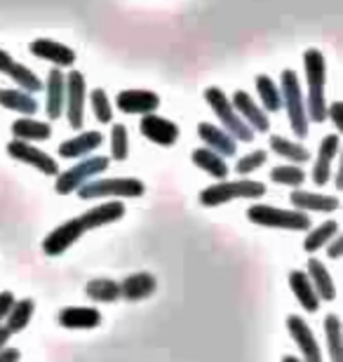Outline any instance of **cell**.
I'll use <instances>...</instances> for the list:
<instances>
[{
    "label": "cell",
    "instance_id": "1",
    "mask_svg": "<svg viewBox=\"0 0 343 362\" xmlns=\"http://www.w3.org/2000/svg\"><path fill=\"white\" fill-rule=\"evenodd\" d=\"M303 74H306V83H308V104H306L308 122H325L327 120V101H325L327 62L320 49L310 47L303 52Z\"/></svg>",
    "mask_w": 343,
    "mask_h": 362
},
{
    "label": "cell",
    "instance_id": "2",
    "mask_svg": "<svg viewBox=\"0 0 343 362\" xmlns=\"http://www.w3.org/2000/svg\"><path fill=\"white\" fill-rule=\"evenodd\" d=\"M280 94H282V108L287 111L289 127L298 139L308 136V115H306V99L301 92L298 76L291 69L282 71L280 78Z\"/></svg>",
    "mask_w": 343,
    "mask_h": 362
},
{
    "label": "cell",
    "instance_id": "3",
    "mask_svg": "<svg viewBox=\"0 0 343 362\" xmlns=\"http://www.w3.org/2000/svg\"><path fill=\"white\" fill-rule=\"evenodd\" d=\"M266 195V186L261 181H252V179H238V181H219L214 186H207L205 191L200 193V202L205 207H219L226 205L231 200H240V198H264Z\"/></svg>",
    "mask_w": 343,
    "mask_h": 362
},
{
    "label": "cell",
    "instance_id": "4",
    "mask_svg": "<svg viewBox=\"0 0 343 362\" xmlns=\"http://www.w3.org/2000/svg\"><path fill=\"white\" fill-rule=\"evenodd\" d=\"M247 219L264 228H284V230H310V216L298 209H280L271 205H252L247 209Z\"/></svg>",
    "mask_w": 343,
    "mask_h": 362
},
{
    "label": "cell",
    "instance_id": "5",
    "mask_svg": "<svg viewBox=\"0 0 343 362\" xmlns=\"http://www.w3.org/2000/svg\"><path fill=\"white\" fill-rule=\"evenodd\" d=\"M205 101L209 104L211 111H214L216 118L221 120V125H223L221 129L226 134H231L236 141H245V144H250L254 139V132L245 125V120L238 115V111L231 104V99L226 97V92L221 88H207Z\"/></svg>",
    "mask_w": 343,
    "mask_h": 362
},
{
    "label": "cell",
    "instance_id": "6",
    "mask_svg": "<svg viewBox=\"0 0 343 362\" xmlns=\"http://www.w3.org/2000/svg\"><path fill=\"white\" fill-rule=\"evenodd\" d=\"M146 193V184L134 177H118V179H92L85 186L78 188V195L83 200L94 198H139Z\"/></svg>",
    "mask_w": 343,
    "mask_h": 362
},
{
    "label": "cell",
    "instance_id": "7",
    "mask_svg": "<svg viewBox=\"0 0 343 362\" xmlns=\"http://www.w3.org/2000/svg\"><path fill=\"white\" fill-rule=\"evenodd\" d=\"M111 165V158L108 156H92V158H85L83 163L73 165L66 172H59L54 179V191L59 195H69V193H78L80 186H85L87 181L97 179L101 172L108 170Z\"/></svg>",
    "mask_w": 343,
    "mask_h": 362
},
{
    "label": "cell",
    "instance_id": "8",
    "mask_svg": "<svg viewBox=\"0 0 343 362\" xmlns=\"http://www.w3.org/2000/svg\"><path fill=\"white\" fill-rule=\"evenodd\" d=\"M7 153H10L14 160L31 165V168H35L38 172H42V175H47V177H57L62 172L52 156H47L45 151L35 148V146H31V144H26V141L12 139L10 144H7Z\"/></svg>",
    "mask_w": 343,
    "mask_h": 362
},
{
    "label": "cell",
    "instance_id": "9",
    "mask_svg": "<svg viewBox=\"0 0 343 362\" xmlns=\"http://www.w3.org/2000/svg\"><path fill=\"white\" fill-rule=\"evenodd\" d=\"M85 97H87L85 76L80 74V71H71L66 76V118L73 129H83Z\"/></svg>",
    "mask_w": 343,
    "mask_h": 362
},
{
    "label": "cell",
    "instance_id": "10",
    "mask_svg": "<svg viewBox=\"0 0 343 362\" xmlns=\"http://www.w3.org/2000/svg\"><path fill=\"white\" fill-rule=\"evenodd\" d=\"M83 235H85V228H83V223L78 221V216L76 219H69V221L59 223L50 235H45V240H42V252H45L47 257H59L71 247L73 243H78Z\"/></svg>",
    "mask_w": 343,
    "mask_h": 362
},
{
    "label": "cell",
    "instance_id": "11",
    "mask_svg": "<svg viewBox=\"0 0 343 362\" xmlns=\"http://www.w3.org/2000/svg\"><path fill=\"white\" fill-rule=\"evenodd\" d=\"M287 329H289V337L294 339V344L298 346L301 351L303 362H322V351H320V344L313 329L308 327V322L298 315H289L287 317Z\"/></svg>",
    "mask_w": 343,
    "mask_h": 362
},
{
    "label": "cell",
    "instance_id": "12",
    "mask_svg": "<svg viewBox=\"0 0 343 362\" xmlns=\"http://www.w3.org/2000/svg\"><path fill=\"white\" fill-rule=\"evenodd\" d=\"M139 129L149 141L158 144V146H172L179 139V125L172 120L163 118L158 113H149L144 115L141 122H139Z\"/></svg>",
    "mask_w": 343,
    "mask_h": 362
},
{
    "label": "cell",
    "instance_id": "13",
    "mask_svg": "<svg viewBox=\"0 0 343 362\" xmlns=\"http://www.w3.org/2000/svg\"><path fill=\"white\" fill-rule=\"evenodd\" d=\"M231 104L252 132H268V129H271V122H268L266 111H261V108L257 106V101L250 97V92L238 90L236 94H233Z\"/></svg>",
    "mask_w": 343,
    "mask_h": 362
},
{
    "label": "cell",
    "instance_id": "14",
    "mask_svg": "<svg viewBox=\"0 0 343 362\" xmlns=\"http://www.w3.org/2000/svg\"><path fill=\"white\" fill-rule=\"evenodd\" d=\"M115 106H118L122 113H129V115H134V113L149 115L153 111H158L160 97L151 90H122L118 92V97H115Z\"/></svg>",
    "mask_w": 343,
    "mask_h": 362
},
{
    "label": "cell",
    "instance_id": "15",
    "mask_svg": "<svg viewBox=\"0 0 343 362\" xmlns=\"http://www.w3.org/2000/svg\"><path fill=\"white\" fill-rule=\"evenodd\" d=\"M33 57L38 59H45L50 64H54L57 69H71L76 64V52L71 47H66L64 42H57V40H47V38H38L28 45Z\"/></svg>",
    "mask_w": 343,
    "mask_h": 362
},
{
    "label": "cell",
    "instance_id": "16",
    "mask_svg": "<svg viewBox=\"0 0 343 362\" xmlns=\"http://www.w3.org/2000/svg\"><path fill=\"white\" fill-rule=\"evenodd\" d=\"M66 106V76L62 69H52L45 81V111L50 120H59Z\"/></svg>",
    "mask_w": 343,
    "mask_h": 362
},
{
    "label": "cell",
    "instance_id": "17",
    "mask_svg": "<svg viewBox=\"0 0 343 362\" xmlns=\"http://www.w3.org/2000/svg\"><path fill=\"white\" fill-rule=\"evenodd\" d=\"M339 148H341L339 134H327L325 139L320 141L315 168H313V181H315L318 186H325L327 181H330V177H332V163H334V158L339 156Z\"/></svg>",
    "mask_w": 343,
    "mask_h": 362
},
{
    "label": "cell",
    "instance_id": "18",
    "mask_svg": "<svg viewBox=\"0 0 343 362\" xmlns=\"http://www.w3.org/2000/svg\"><path fill=\"white\" fill-rule=\"evenodd\" d=\"M291 205H294L298 212H337L341 200L337 195H322V193H313V191H296L289 195Z\"/></svg>",
    "mask_w": 343,
    "mask_h": 362
},
{
    "label": "cell",
    "instance_id": "19",
    "mask_svg": "<svg viewBox=\"0 0 343 362\" xmlns=\"http://www.w3.org/2000/svg\"><path fill=\"white\" fill-rule=\"evenodd\" d=\"M122 216H125V205L118 200H113V202H104V205L87 209L85 214L78 216V221L83 223V228L87 233V230H92V228H101V226H106V223L118 221Z\"/></svg>",
    "mask_w": 343,
    "mask_h": 362
},
{
    "label": "cell",
    "instance_id": "20",
    "mask_svg": "<svg viewBox=\"0 0 343 362\" xmlns=\"http://www.w3.org/2000/svg\"><path fill=\"white\" fill-rule=\"evenodd\" d=\"M57 322L66 329H94L101 325V313L90 306H69L59 310Z\"/></svg>",
    "mask_w": 343,
    "mask_h": 362
},
{
    "label": "cell",
    "instance_id": "21",
    "mask_svg": "<svg viewBox=\"0 0 343 362\" xmlns=\"http://www.w3.org/2000/svg\"><path fill=\"white\" fill-rule=\"evenodd\" d=\"M198 136L207 144L209 151H214L221 158H233L238 153V141L231 134H226L221 127L211 125V122H200L198 125Z\"/></svg>",
    "mask_w": 343,
    "mask_h": 362
},
{
    "label": "cell",
    "instance_id": "22",
    "mask_svg": "<svg viewBox=\"0 0 343 362\" xmlns=\"http://www.w3.org/2000/svg\"><path fill=\"white\" fill-rule=\"evenodd\" d=\"M118 285H120V296H122V299L141 301V299H149V296L156 292L158 280L153 278L151 273L139 271V273L127 275V278L122 280V282H118Z\"/></svg>",
    "mask_w": 343,
    "mask_h": 362
},
{
    "label": "cell",
    "instance_id": "23",
    "mask_svg": "<svg viewBox=\"0 0 343 362\" xmlns=\"http://www.w3.org/2000/svg\"><path fill=\"white\" fill-rule=\"evenodd\" d=\"M101 141H104V136L101 132H83L78 136H73V139H66L59 144V156L66 158V160H76V158H85L90 156L92 151H97L101 146Z\"/></svg>",
    "mask_w": 343,
    "mask_h": 362
},
{
    "label": "cell",
    "instance_id": "24",
    "mask_svg": "<svg viewBox=\"0 0 343 362\" xmlns=\"http://www.w3.org/2000/svg\"><path fill=\"white\" fill-rule=\"evenodd\" d=\"M308 280L313 289H315L318 299L320 301H334L337 299V287H334V280L330 271H327V266L320 262V259H310L308 262Z\"/></svg>",
    "mask_w": 343,
    "mask_h": 362
},
{
    "label": "cell",
    "instance_id": "25",
    "mask_svg": "<svg viewBox=\"0 0 343 362\" xmlns=\"http://www.w3.org/2000/svg\"><path fill=\"white\" fill-rule=\"evenodd\" d=\"M289 287H291V292H294L296 301L301 303L303 310L315 313V310L320 308V299H318V294H315V289H313L306 271H291L289 273Z\"/></svg>",
    "mask_w": 343,
    "mask_h": 362
},
{
    "label": "cell",
    "instance_id": "26",
    "mask_svg": "<svg viewBox=\"0 0 343 362\" xmlns=\"http://www.w3.org/2000/svg\"><path fill=\"white\" fill-rule=\"evenodd\" d=\"M12 134L19 141H47L52 136V127L47 122L33 120V118H17L12 122Z\"/></svg>",
    "mask_w": 343,
    "mask_h": 362
},
{
    "label": "cell",
    "instance_id": "27",
    "mask_svg": "<svg viewBox=\"0 0 343 362\" xmlns=\"http://www.w3.org/2000/svg\"><path fill=\"white\" fill-rule=\"evenodd\" d=\"M191 160L195 168H200L202 172H207L209 177H214L216 181H226L228 177V165H226V158L209 148H195L191 153Z\"/></svg>",
    "mask_w": 343,
    "mask_h": 362
},
{
    "label": "cell",
    "instance_id": "28",
    "mask_svg": "<svg viewBox=\"0 0 343 362\" xmlns=\"http://www.w3.org/2000/svg\"><path fill=\"white\" fill-rule=\"evenodd\" d=\"M0 106L7 108V111H17L24 118L38 111V101H35L33 94H26L21 90H0Z\"/></svg>",
    "mask_w": 343,
    "mask_h": 362
},
{
    "label": "cell",
    "instance_id": "29",
    "mask_svg": "<svg viewBox=\"0 0 343 362\" xmlns=\"http://www.w3.org/2000/svg\"><path fill=\"white\" fill-rule=\"evenodd\" d=\"M271 148L275 151L277 156L289 160L291 165H303L308 163V148L298 141H289L287 136H280V134H273L271 136Z\"/></svg>",
    "mask_w": 343,
    "mask_h": 362
},
{
    "label": "cell",
    "instance_id": "30",
    "mask_svg": "<svg viewBox=\"0 0 343 362\" xmlns=\"http://www.w3.org/2000/svg\"><path fill=\"white\" fill-rule=\"evenodd\" d=\"M35 310V301L33 299H19L14 301L12 310L5 317V327L10 329V334H17V332H24L28 327Z\"/></svg>",
    "mask_w": 343,
    "mask_h": 362
},
{
    "label": "cell",
    "instance_id": "31",
    "mask_svg": "<svg viewBox=\"0 0 343 362\" xmlns=\"http://www.w3.org/2000/svg\"><path fill=\"white\" fill-rule=\"evenodd\" d=\"M85 294L90 296L92 301H101V303H113L120 299V285L111 278H94L87 282Z\"/></svg>",
    "mask_w": 343,
    "mask_h": 362
},
{
    "label": "cell",
    "instance_id": "32",
    "mask_svg": "<svg viewBox=\"0 0 343 362\" xmlns=\"http://www.w3.org/2000/svg\"><path fill=\"white\" fill-rule=\"evenodd\" d=\"M337 235H339V221H325L310 230L308 238L303 240V250L308 252V255H315L318 250L327 247V243L334 240Z\"/></svg>",
    "mask_w": 343,
    "mask_h": 362
},
{
    "label": "cell",
    "instance_id": "33",
    "mask_svg": "<svg viewBox=\"0 0 343 362\" xmlns=\"http://www.w3.org/2000/svg\"><path fill=\"white\" fill-rule=\"evenodd\" d=\"M257 92H259L261 104H264V111L275 113V111H280V108H282L280 88H277L271 76H259L257 78Z\"/></svg>",
    "mask_w": 343,
    "mask_h": 362
},
{
    "label": "cell",
    "instance_id": "34",
    "mask_svg": "<svg viewBox=\"0 0 343 362\" xmlns=\"http://www.w3.org/2000/svg\"><path fill=\"white\" fill-rule=\"evenodd\" d=\"M7 76H10L12 81L17 83V88L21 92H26V94H33V92H40L42 90V81L33 74L31 69L26 66V64H21V62H14L12 69L7 71Z\"/></svg>",
    "mask_w": 343,
    "mask_h": 362
},
{
    "label": "cell",
    "instance_id": "35",
    "mask_svg": "<svg viewBox=\"0 0 343 362\" xmlns=\"http://www.w3.org/2000/svg\"><path fill=\"white\" fill-rule=\"evenodd\" d=\"M325 337H327V351H330L332 362H343L341 351V320L339 315H327L325 320Z\"/></svg>",
    "mask_w": 343,
    "mask_h": 362
},
{
    "label": "cell",
    "instance_id": "36",
    "mask_svg": "<svg viewBox=\"0 0 343 362\" xmlns=\"http://www.w3.org/2000/svg\"><path fill=\"white\" fill-rule=\"evenodd\" d=\"M90 104H92V111H94V118H97L101 125H108L113 122V108H111V101H108L106 92L97 88L90 92Z\"/></svg>",
    "mask_w": 343,
    "mask_h": 362
},
{
    "label": "cell",
    "instance_id": "37",
    "mask_svg": "<svg viewBox=\"0 0 343 362\" xmlns=\"http://www.w3.org/2000/svg\"><path fill=\"white\" fill-rule=\"evenodd\" d=\"M271 179L282 186H301L306 181V172L294 165H277L271 170Z\"/></svg>",
    "mask_w": 343,
    "mask_h": 362
},
{
    "label": "cell",
    "instance_id": "38",
    "mask_svg": "<svg viewBox=\"0 0 343 362\" xmlns=\"http://www.w3.org/2000/svg\"><path fill=\"white\" fill-rule=\"evenodd\" d=\"M129 156V136L125 125H113L111 127V158L113 160H127Z\"/></svg>",
    "mask_w": 343,
    "mask_h": 362
},
{
    "label": "cell",
    "instance_id": "39",
    "mask_svg": "<svg viewBox=\"0 0 343 362\" xmlns=\"http://www.w3.org/2000/svg\"><path fill=\"white\" fill-rule=\"evenodd\" d=\"M268 160V153L266 151H250L247 156H243L236 165V172L240 177H247L252 175V172H257L259 168H264Z\"/></svg>",
    "mask_w": 343,
    "mask_h": 362
},
{
    "label": "cell",
    "instance_id": "40",
    "mask_svg": "<svg viewBox=\"0 0 343 362\" xmlns=\"http://www.w3.org/2000/svg\"><path fill=\"white\" fill-rule=\"evenodd\" d=\"M327 118H332V122L337 125V129L343 127V104H341V101H334V104L327 106Z\"/></svg>",
    "mask_w": 343,
    "mask_h": 362
},
{
    "label": "cell",
    "instance_id": "41",
    "mask_svg": "<svg viewBox=\"0 0 343 362\" xmlns=\"http://www.w3.org/2000/svg\"><path fill=\"white\" fill-rule=\"evenodd\" d=\"M14 294L12 292H0V322H5V317H7V313L12 310V306H14Z\"/></svg>",
    "mask_w": 343,
    "mask_h": 362
},
{
    "label": "cell",
    "instance_id": "42",
    "mask_svg": "<svg viewBox=\"0 0 343 362\" xmlns=\"http://www.w3.org/2000/svg\"><path fill=\"white\" fill-rule=\"evenodd\" d=\"M341 252H343V240H341L339 235L334 238V240L327 243V257L334 259V262H337V259L341 257Z\"/></svg>",
    "mask_w": 343,
    "mask_h": 362
},
{
    "label": "cell",
    "instance_id": "43",
    "mask_svg": "<svg viewBox=\"0 0 343 362\" xmlns=\"http://www.w3.org/2000/svg\"><path fill=\"white\" fill-rule=\"evenodd\" d=\"M17 62L10 52H5V49H0V74H5L7 76V71L12 69V64Z\"/></svg>",
    "mask_w": 343,
    "mask_h": 362
},
{
    "label": "cell",
    "instance_id": "44",
    "mask_svg": "<svg viewBox=\"0 0 343 362\" xmlns=\"http://www.w3.org/2000/svg\"><path fill=\"white\" fill-rule=\"evenodd\" d=\"M19 358H21V353H19V349H3L0 351V362H19Z\"/></svg>",
    "mask_w": 343,
    "mask_h": 362
},
{
    "label": "cell",
    "instance_id": "45",
    "mask_svg": "<svg viewBox=\"0 0 343 362\" xmlns=\"http://www.w3.org/2000/svg\"><path fill=\"white\" fill-rule=\"evenodd\" d=\"M10 329L5 327V325H0V351L7 349V341H10Z\"/></svg>",
    "mask_w": 343,
    "mask_h": 362
},
{
    "label": "cell",
    "instance_id": "46",
    "mask_svg": "<svg viewBox=\"0 0 343 362\" xmlns=\"http://www.w3.org/2000/svg\"><path fill=\"white\" fill-rule=\"evenodd\" d=\"M282 362H303V360H298V358H294V356H284Z\"/></svg>",
    "mask_w": 343,
    "mask_h": 362
},
{
    "label": "cell",
    "instance_id": "47",
    "mask_svg": "<svg viewBox=\"0 0 343 362\" xmlns=\"http://www.w3.org/2000/svg\"><path fill=\"white\" fill-rule=\"evenodd\" d=\"M337 188H343V181H341V172L337 175Z\"/></svg>",
    "mask_w": 343,
    "mask_h": 362
}]
</instances>
